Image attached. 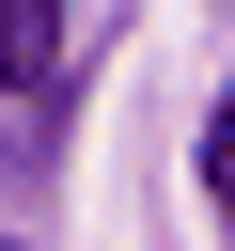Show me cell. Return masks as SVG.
Returning <instances> with one entry per match:
<instances>
[{
    "label": "cell",
    "instance_id": "1",
    "mask_svg": "<svg viewBox=\"0 0 235 251\" xmlns=\"http://www.w3.org/2000/svg\"><path fill=\"white\" fill-rule=\"evenodd\" d=\"M0 94H63V0H0Z\"/></svg>",
    "mask_w": 235,
    "mask_h": 251
},
{
    "label": "cell",
    "instance_id": "2",
    "mask_svg": "<svg viewBox=\"0 0 235 251\" xmlns=\"http://www.w3.org/2000/svg\"><path fill=\"white\" fill-rule=\"evenodd\" d=\"M204 204L235 220V78H219V110H204Z\"/></svg>",
    "mask_w": 235,
    "mask_h": 251
}]
</instances>
